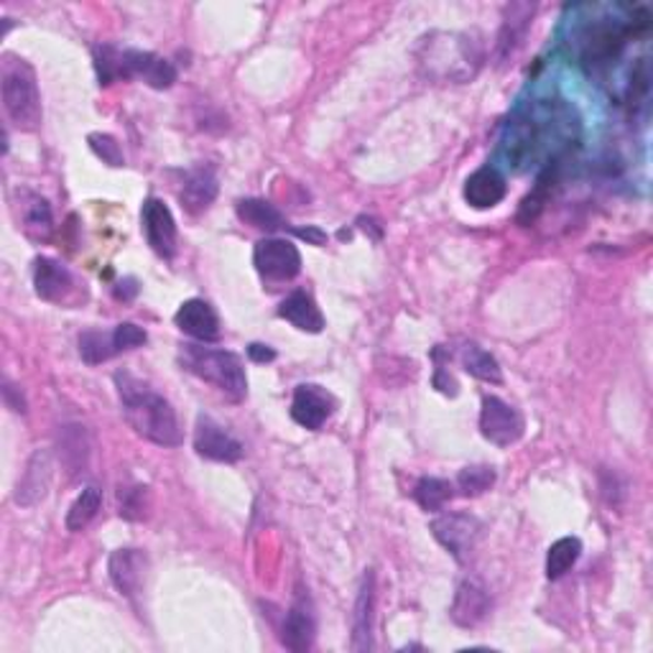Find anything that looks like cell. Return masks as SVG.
I'll list each match as a JSON object with an SVG mask.
<instances>
[{
	"instance_id": "1",
	"label": "cell",
	"mask_w": 653,
	"mask_h": 653,
	"mask_svg": "<svg viewBox=\"0 0 653 653\" xmlns=\"http://www.w3.org/2000/svg\"><path fill=\"white\" fill-rule=\"evenodd\" d=\"M582 123L574 108L564 100H537L518 110L503 133L500 151L508 167L518 171L533 167H560L574 148L579 146Z\"/></svg>"
},
{
	"instance_id": "2",
	"label": "cell",
	"mask_w": 653,
	"mask_h": 653,
	"mask_svg": "<svg viewBox=\"0 0 653 653\" xmlns=\"http://www.w3.org/2000/svg\"><path fill=\"white\" fill-rule=\"evenodd\" d=\"M651 15L649 11L639 8V13H608L605 8H589V15L579 19L574 26L570 44L577 65L589 75H600L610 69L633 36H641L649 31Z\"/></svg>"
},
{
	"instance_id": "3",
	"label": "cell",
	"mask_w": 653,
	"mask_h": 653,
	"mask_svg": "<svg viewBox=\"0 0 653 653\" xmlns=\"http://www.w3.org/2000/svg\"><path fill=\"white\" fill-rule=\"evenodd\" d=\"M485 65V44L470 31H431L416 46V67L429 82L465 85Z\"/></svg>"
},
{
	"instance_id": "4",
	"label": "cell",
	"mask_w": 653,
	"mask_h": 653,
	"mask_svg": "<svg viewBox=\"0 0 653 653\" xmlns=\"http://www.w3.org/2000/svg\"><path fill=\"white\" fill-rule=\"evenodd\" d=\"M115 389L121 398L123 416L138 437L159 447H179L184 442L174 406L146 381L128 371L115 373Z\"/></svg>"
},
{
	"instance_id": "5",
	"label": "cell",
	"mask_w": 653,
	"mask_h": 653,
	"mask_svg": "<svg viewBox=\"0 0 653 653\" xmlns=\"http://www.w3.org/2000/svg\"><path fill=\"white\" fill-rule=\"evenodd\" d=\"M92 57L100 88L117 80H144L154 90H169L177 82V67L154 52L115 49L110 44H100L92 49Z\"/></svg>"
},
{
	"instance_id": "6",
	"label": "cell",
	"mask_w": 653,
	"mask_h": 653,
	"mask_svg": "<svg viewBox=\"0 0 653 653\" xmlns=\"http://www.w3.org/2000/svg\"><path fill=\"white\" fill-rule=\"evenodd\" d=\"M0 94H3V110L15 128L34 133L42 125V92H38L36 72L26 59L15 54H3L0 61Z\"/></svg>"
},
{
	"instance_id": "7",
	"label": "cell",
	"mask_w": 653,
	"mask_h": 653,
	"mask_svg": "<svg viewBox=\"0 0 653 653\" xmlns=\"http://www.w3.org/2000/svg\"><path fill=\"white\" fill-rule=\"evenodd\" d=\"M179 363L187 373H192L204 383H212L230 401H243L248 396V378L243 360L230 350L204 348V345H182Z\"/></svg>"
},
{
	"instance_id": "8",
	"label": "cell",
	"mask_w": 653,
	"mask_h": 653,
	"mask_svg": "<svg viewBox=\"0 0 653 653\" xmlns=\"http://www.w3.org/2000/svg\"><path fill=\"white\" fill-rule=\"evenodd\" d=\"M34 289L38 299L59 306H77L88 299L85 281L77 279L65 263L57 261V258L46 256L34 261Z\"/></svg>"
},
{
	"instance_id": "9",
	"label": "cell",
	"mask_w": 653,
	"mask_h": 653,
	"mask_svg": "<svg viewBox=\"0 0 653 653\" xmlns=\"http://www.w3.org/2000/svg\"><path fill=\"white\" fill-rule=\"evenodd\" d=\"M431 537L442 544L460 564L470 562L483 539V523L470 514H444L431 521Z\"/></svg>"
},
{
	"instance_id": "10",
	"label": "cell",
	"mask_w": 653,
	"mask_h": 653,
	"mask_svg": "<svg viewBox=\"0 0 653 653\" xmlns=\"http://www.w3.org/2000/svg\"><path fill=\"white\" fill-rule=\"evenodd\" d=\"M480 431L487 442L506 450L523 437L526 421L516 406L506 404L498 396H485L483 408H480Z\"/></svg>"
},
{
	"instance_id": "11",
	"label": "cell",
	"mask_w": 653,
	"mask_h": 653,
	"mask_svg": "<svg viewBox=\"0 0 653 653\" xmlns=\"http://www.w3.org/2000/svg\"><path fill=\"white\" fill-rule=\"evenodd\" d=\"M254 266L266 281H291L302 273V254L291 240L263 238L254 248Z\"/></svg>"
},
{
	"instance_id": "12",
	"label": "cell",
	"mask_w": 653,
	"mask_h": 653,
	"mask_svg": "<svg viewBox=\"0 0 653 653\" xmlns=\"http://www.w3.org/2000/svg\"><path fill=\"white\" fill-rule=\"evenodd\" d=\"M140 223L151 250L164 261H171L177 254V223L167 202L159 196H148L140 207Z\"/></svg>"
},
{
	"instance_id": "13",
	"label": "cell",
	"mask_w": 653,
	"mask_h": 653,
	"mask_svg": "<svg viewBox=\"0 0 653 653\" xmlns=\"http://www.w3.org/2000/svg\"><path fill=\"white\" fill-rule=\"evenodd\" d=\"M13 217L19 223V230L26 238L44 243L54 233V215L49 202L42 194L31 192V189H15L13 192Z\"/></svg>"
},
{
	"instance_id": "14",
	"label": "cell",
	"mask_w": 653,
	"mask_h": 653,
	"mask_svg": "<svg viewBox=\"0 0 653 653\" xmlns=\"http://www.w3.org/2000/svg\"><path fill=\"white\" fill-rule=\"evenodd\" d=\"M194 450L200 458L212 462H225L233 465L243 458V444L235 439L230 431L212 419V416H196L194 427Z\"/></svg>"
},
{
	"instance_id": "15",
	"label": "cell",
	"mask_w": 653,
	"mask_h": 653,
	"mask_svg": "<svg viewBox=\"0 0 653 653\" xmlns=\"http://www.w3.org/2000/svg\"><path fill=\"white\" fill-rule=\"evenodd\" d=\"M337 401L327 389H322L317 383H302L296 385L294 401H291V419H294L299 427L319 431L325 427L329 416L335 414Z\"/></svg>"
},
{
	"instance_id": "16",
	"label": "cell",
	"mask_w": 653,
	"mask_h": 653,
	"mask_svg": "<svg viewBox=\"0 0 653 653\" xmlns=\"http://www.w3.org/2000/svg\"><path fill=\"white\" fill-rule=\"evenodd\" d=\"M54 477V460L49 450H36L26 462V470L15 483L13 500L23 508H34L46 498Z\"/></svg>"
},
{
	"instance_id": "17",
	"label": "cell",
	"mask_w": 653,
	"mask_h": 653,
	"mask_svg": "<svg viewBox=\"0 0 653 653\" xmlns=\"http://www.w3.org/2000/svg\"><path fill=\"white\" fill-rule=\"evenodd\" d=\"M108 572L117 593L128 597V600H136L146 587L148 556L140 549H117V552L110 554Z\"/></svg>"
},
{
	"instance_id": "18",
	"label": "cell",
	"mask_w": 653,
	"mask_h": 653,
	"mask_svg": "<svg viewBox=\"0 0 653 653\" xmlns=\"http://www.w3.org/2000/svg\"><path fill=\"white\" fill-rule=\"evenodd\" d=\"M314 633H317V618H314V605L306 595V589H299L294 603L283 618L281 641L289 651H309L314 643Z\"/></svg>"
},
{
	"instance_id": "19",
	"label": "cell",
	"mask_w": 653,
	"mask_h": 653,
	"mask_svg": "<svg viewBox=\"0 0 653 653\" xmlns=\"http://www.w3.org/2000/svg\"><path fill=\"white\" fill-rule=\"evenodd\" d=\"M493 600L487 587L480 579H462L454 589V600L450 608V616L460 628H477L483 620L491 616Z\"/></svg>"
},
{
	"instance_id": "20",
	"label": "cell",
	"mask_w": 653,
	"mask_h": 653,
	"mask_svg": "<svg viewBox=\"0 0 653 653\" xmlns=\"http://www.w3.org/2000/svg\"><path fill=\"white\" fill-rule=\"evenodd\" d=\"M373 620H375V572L365 570L360 579L356 612H352V651H373Z\"/></svg>"
},
{
	"instance_id": "21",
	"label": "cell",
	"mask_w": 653,
	"mask_h": 653,
	"mask_svg": "<svg viewBox=\"0 0 653 653\" xmlns=\"http://www.w3.org/2000/svg\"><path fill=\"white\" fill-rule=\"evenodd\" d=\"M537 13L533 3H510L506 5V15H503V26L498 34V44H495V59L508 61L514 54L521 49L526 34H529L531 19Z\"/></svg>"
},
{
	"instance_id": "22",
	"label": "cell",
	"mask_w": 653,
	"mask_h": 653,
	"mask_svg": "<svg viewBox=\"0 0 653 653\" xmlns=\"http://www.w3.org/2000/svg\"><path fill=\"white\" fill-rule=\"evenodd\" d=\"M174 322L184 335L192 337V340H200V342L219 340V317L217 312L212 309V304L204 302V299H187V302L179 306V312L174 314Z\"/></svg>"
},
{
	"instance_id": "23",
	"label": "cell",
	"mask_w": 653,
	"mask_h": 653,
	"mask_svg": "<svg viewBox=\"0 0 653 653\" xmlns=\"http://www.w3.org/2000/svg\"><path fill=\"white\" fill-rule=\"evenodd\" d=\"M508 184L506 177L495 167H483L475 174L468 177L465 182V202L475 210H491L495 204L506 200Z\"/></svg>"
},
{
	"instance_id": "24",
	"label": "cell",
	"mask_w": 653,
	"mask_h": 653,
	"mask_svg": "<svg viewBox=\"0 0 653 653\" xmlns=\"http://www.w3.org/2000/svg\"><path fill=\"white\" fill-rule=\"evenodd\" d=\"M219 192L217 184V174L210 167H196L187 174L182 192H179V200H182V207L189 212V215H200L215 202V196Z\"/></svg>"
},
{
	"instance_id": "25",
	"label": "cell",
	"mask_w": 653,
	"mask_h": 653,
	"mask_svg": "<svg viewBox=\"0 0 653 653\" xmlns=\"http://www.w3.org/2000/svg\"><path fill=\"white\" fill-rule=\"evenodd\" d=\"M279 317L309 335H319L325 329V314L319 312L317 302L306 291H294V294L283 299L279 306Z\"/></svg>"
},
{
	"instance_id": "26",
	"label": "cell",
	"mask_w": 653,
	"mask_h": 653,
	"mask_svg": "<svg viewBox=\"0 0 653 653\" xmlns=\"http://www.w3.org/2000/svg\"><path fill=\"white\" fill-rule=\"evenodd\" d=\"M235 212L243 223L256 227V230L263 233H277L281 227H286V219H283L281 210L273 207L271 202L256 200V196H248V200H238L235 204Z\"/></svg>"
},
{
	"instance_id": "27",
	"label": "cell",
	"mask_w": 653,
	"mask_h": 653,
	"mask_svg": "<svg viewBox=\"0 0 653 653\" xmlns=\"http://www.w3.org/2000/svg\"><path fill=\"white\" fill-rule=\"evenodd\" d=\"M460 363L465 371L477 378V381H485V383H503V371L498 365V360H495L491 352L480 348L477 342H465L460 348Z\"/></svg>"
},
{
	"instance_id": "28",
	"label": "cell",
	"mask_w": 653,
	"mask_h": 653,
	"mask_svg": "<svg viewBox=\"0 0 653 653\" xmlns=\"http://www.w3.org/2000/svg\"><path fill=\"white\" fill-rule=\"evenodd\" d=\"M582 556V541L577 537H564L549 547L547 554V577L562 579Z\"/></svg>"
},
{
	"instance_id": "29",
	"label": "cell",
	"mask_w": 653,
	"mask_h": 653,
	"mask_svg": "<svg viewBox=\"0 0 653 653\" xmlns=\"http://www.w3.org/2000/svg\"><path fill=\"white\" fill-rule=\"evenodd\" d=\"M452 495H454V485L450 480H442V477H421L414 487V500L419 503L424 510H431V514L442 510L447 503L452 500Z\"/></svg>"
},
{
	"instance_id": "30",
	"label": "cell",
	"mask_w": 653,
	"mask_h": 653,
	"mask_svg": "<svg viewBox=\"0 0 653 653\" xmlns=\"http://www.w3.org/2000/svg\"><path fill=\"white\" fill-rule=\"evenodd\" d=\"M88 435H85V427H65L61 429V462L69 472H85L88 468Z\"/></svg>"
},
{
	"instance_id": "31",
	"label": "cell",
	"mask_w": 653,
	"mask_h": 653,
	"mask_svg": "<svg viewBox=\"0 0 653 653\" xmlns=\"http://www.w3.org/2000/svg\"><path fill=\"white\" fill-rule=\"evenodd\" d=\"M80 356L88 365H100L105 360L117 356V345L113 333H102V329H88L80 335Z\"/></svg>"
},
{
	"instance_id": "32",
	"label": "cell",
	"mask_w": 653,
	"mask_h": 653,
	"mask_svg": "<svg viewBox=\"0 0 653 653\" xmlns=\"http://www.w3.org/2000/svg\"><path fill=\"white\" fill-rule=\"evenodd\" d=\"M102 506V491L94 485H88L85 491L77 495V500L67 510V529L69 531H82Z\"/></svg>"
},
{
	"instance_id": "33",
	"label": "cell",
	"mask_w": 653,
	"mask_h": 653,
	"mask_svg": "<svg viewBox=\"0 0 653 653\" xmlns=\"http://www.w3.org/2000/svg\"><path fill=\"white\" fill-rule=\"evenodd\" d=\"M117 508L125 521H144L151 508V493L146 485H121L117 491Z\"/></svg>"
},
{
	"instance_id": "34",
	"label": "cell",
	"mask_w": 653,
	"mask_h": 653,
	"mask_svg": "<svg viewBox=\"0 0 653 653\" xmlns=\"http://www.w3.org/2000/svg\"><path fill=\"white\" fill-rule=\"evenodd\" d=\"M495 468L491 465H470L465 470H460L458 475V491L465 495V498H477L491 491L495 485Z\"/></svg>"
},
{
	"instance_id": "35",
	"label": "cell",
	"mask_w": 653,
	"mask_h": 653,
	"mask_svg": "<svg viewBox=\"0 0 653 653\" xmlns=\"http://www.w3.org/2000/svg\"><path fill=\"white\" fill-rule=\"evenodd\" d=\"M88 144L94 151V156L105 161L108 167H123V164H125L123 148L113 136H110V133H90Z\"/></svg>"
},
{
	"instance_id": "36",
	"label": "cell",
	"mask_w": 653,
	"mask_h": 653,
	"mask_svg": "<svg viewBox=\"0 0 653 653\" xmlns=\"http://www.w3.org/2000/svg\"><path fill=\"white\" fill-rule=\"evenodd\" d=\"M113 337H115V345H117V352H125V350H133V348H140V345L148 342V335L144 327L133 325V322H123V325H117L113 329Z\"/></svg>"
},
{
	"instance_id": "37",
	"label": "cell",
	"mask_w": 653,
	"mask_h": 653,
	"mask_svg": "<svg viewBox=\"0 0 653 653\" xmlns=\"http://www.w3.org/2000/svg\"><path fill=\"white\" fill-rule=\"evenodd\" d=\"M3 398H5V406L11 408V412L26 414V401H23V393L19 389H15L13 383L5 381V385H3Z\"/></svg>"
},
{
	"instance_id": "38",
	"label": "cell",
	"mask_w": 653,
	"mask_h": 653,
	"mask_svg": "<svg viewBox=\"0 0 653 653\" xmlns=\"http://www.w3.org/2000/svg\"><path fill=\"white\" fill-rule=\"evenodd\" d=\"M294 235H299V238L309 243V246H317V248L327 246V233L322 230V227H314V225H309V227H296Z\"/></svg>"
},
{
	"instance_id": "39",
	"label": "cell",
	"mask_w": 653,
	"mask_h": 653,
	"mask_svg": "<svg viewBox=\"0 0 653 653\" xmlns=\"http://www.w3.org/2000/svg\"><path fill=\"white\" fill-rule=\"evenodd\" d=\"M248 358L254 360V363H273V360H277V350L269 348V345L250 342L248 345Z\"/></svg>"
}]
</instances>
